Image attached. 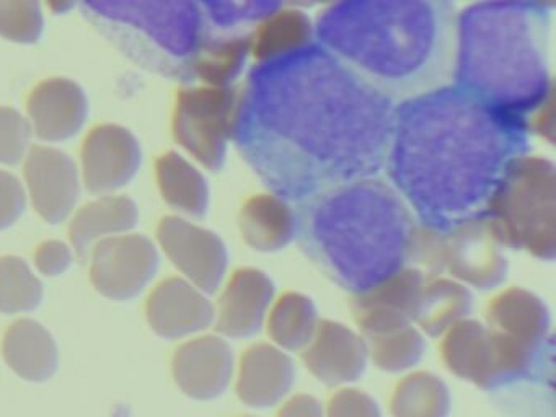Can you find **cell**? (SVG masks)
<instances>
[{
	"label": "cell",
	"mask_w": 556,
	"mask_h": 417,
	"mask_svg": "<svg viewBox=\"0 0 556 417\" xmlns=\"http://www.w3.org/2000/svg\"><path fill=\"white\" fill-rule=\"evenodd\" d=\"M396 104L317 42L250 72L233 124L243 162L289 205L386 172Z\"/></svg>",
	"instance_id": "obj_1"
},
{
	"label": "cell",
	"mask_w": 556,
	"mask_h": 417,
	"mask_svg": "<svg viewBox=\"0 0 556 417\" xmlns=\"http://www.w3.org/2000/svg\"><path fill=\"white\" fill-rule=\"evenodd\" d=\"M529 147L523 117L451 84L396 104L386 172L421 227L445 235L486 217Z\"/></svg>",
	"instance_id": "obj_2"
},
{
	"label": "cell",
	"mask_w": 556,
	"mask_h": 417,
	"mask_svg": "<svg viewBox=\"0 0 556 417\" xmlns=\"http://www.w3.org/2000/svg\"><path fill=\"white\" fill-rule=\"evenodd\" d=\"M457 18L451 0H334L314 41L399 104L454 81Z\"/></svg>",
	"instance_id": "obj_3"
},
{
	"label": "cell",
	"mask_w": 556,
	"mask_h": 417,
	"mask_svg": "<svg viewBox=\"0 0 556 417\" xmlns=\"http://www.w3.org/2000/svg\"><path fill=\"white\" fill-rule=\"evenodd\" d=\"M292 207V205H291ZM294 238L344 289H369L412 260L416 218L379 176L327 189L292 207Z\"/></svg>",
	"instance_id": "obj_4"
},
{
	"label": "cell",
	"mask_w": 556,
	"mask_h": 417,
	"mask_svg": "<svg viewBox=\"0 0 556 417\" xmlns=\"http://www.w3.org/2000/svg\"><path fill=\"white\" fill-rule=\"evenodd\" d=\"M552 13L536 0H481L458 13L454 81L523 117L552 90Z\"/></svg>",
	"instance_id": "obj_5"
},
{
	"label": "cell",
	"mask_w": 556,
	"mask_h": 417,
	"mask_svg": "<svg viewBox=\"0 0 556 417\" xmlns=\"http://www.w3.org/2000/svg\"><path fill=\"white\" fill-rule=\"evenodd\" d=\"M92 22L155 72L194 75L210 28L194 0H80Z\"/></svg>",
	"instance_id": "obj_6"
},
{
	"label": "cell",
	"mask_w": 556,
	"mask_h": 417,
	"mask_svg": "<svg viewBox=\"0 0 556 417\" xmlns=\"http://www.w3.org/2000/svg\"><path fill=\"white\" fill-rule=\"evenodd\" d=\"M442 336L441 354L445 367L455 377L484 390L527 377L545 351V348L510 338L477 319H462Z\"/></svg>",
	"instance_id": "obj_7"
},
{
	"label": "cell",
	"mask_w": 556,
	"mask_h": 417,
	"mask_svg": "<svg viewBox=\"0 0 556 417\" xmlns=\"http://www.w3.org/2000/svg\"><path fill=\"white\" fill-rule=\"evenodd\" d=\"M484 218L462 225L445 235L435 233L434 248L426 244L416 231L412 260L425 264L431 276H441L447 270L452 279L480 290L500 287L507 277L506 257L500 248L478 233Z\"/></svg>",
	"instance_id": "obj_8"
},
{
	"label": "cell",
	"mask_w": 556,
	"mask_h": 417,
	"mask_svg": "<svg viewBox=\"0 0 556 417\" xmlns=\"http://www.w3.org/2000/svg\"><path fill=\"white\" fill-rule=\"evenodd\" d=\"M90 253L93 287L113 302H129L141 295L161 267L157 247L142 235L106 238Z\"/></svg>",
	"instance_id": "obj_9"
},
{
	"label": "cell",
	"mask_w": 556,
	"mask_h": 417,
	"mask_svg": "<svg viewBox=\"0 0 556 417\" xmlns=\"http://www.w3.org/2000/svg\"><path fill=\"white\" fill-rule=\"evenodd\" d=\"M517 169V168H516ZM514 169V188L510 178L491 202L486 215L500 217L503 240L516 248H526L540 260L555 257V228H553L552 192L545 186L520 185Z\"/></svg>",
	"instance_id": "obj_10"
},
{
	"label": "cell",
	"mask_w": 556,
	"mask_h": 417,
	"mask_svg": "<svg viewBox=\"0 0 556 417\" xmlns=\"http://www.w3.org/2000/svg\"><path fill=\"white\" fill-rule=\"evenodd\" d=\"M25 191L37 214L60 225L76 211L83 175L76 160L53 146L31 147L24 160Z\"/></svg>",
	"instance_id": "obj_11"
},
{
	"label": "cell",
	"mask_w": 556,
	"mask_h": 417,
	"mask_svg": "<svg viewBox=\"0 0 556 417\" xmlns=\"http://www.w3.org/2000/svg\"><path fill=\"white\" fill-rule=\"evenodd\" d=\"M141 165V142L128 127L102 124L84 142L80 175L93 194H115L131 185Z\"/></svg>",
	"instance_id": "obj_12"
},
{
	"label": "cell",
	"mask_w": 556,
	"mask_h": 417,
	"mask_svg": "<svg viewBox=\"0 0 556 417\" xmlns=\"http://www.w3.org/2000/svg\"><path fill=\"white\" fill-rule=\"evenodd\" d=\"M425 282L422 270L405 266L354 293L353 315L364 336L386 334L415 325Z\"/></svg>",
	"instance_id": "obj_13"
},
{
	"label": "cell",
	"mask_w": 556,
	"mask_h": 417,
	"mask_svg": "<svg viewBox=\"0 0 556 417\" xmlns=\"http://www.w3.org/2000/svg\"><path fill=\"white\" fill-rule=\"evenodd\" d=\"M159 243L188 282L207 295L220 289L229 257L216 235L184 218L167 217L159 227Z\"/></svg>",
	"instance_id": "obj_14"
},
{
	"label": "cell",
	"mask_w": 556,
	"mask_h": 417,
	"mask_svg": "<svg viewBox=\"0 0 556 417\" xmlns=\"http://www.w3.org/2000/svg\"><path fill=\"white\" fill-rule=\"evenodd\" d=\"M311 374L328 387H350L366 374L369 349L363 334L343 323L320 319L314 338L302 351Z\"/></svg>",
	"instance_id": "obj_15"
},
{
	"label": "cell",
	"mask_w": 556,
	"mask_h": 417,
	"mask_svg": "<svg viewBox=\"0 0 556 417\" xmlns=\"http://www.w3.org/2000/svg\"><path fill=\"white\" fill-rule=\"evenodd\" d=\"M86 90L71 78L41 81L27 103V117L34 136L47 143H61L79 136L89 119Z\"/></svg>",
	"instance_id": "obj_16"
},
{
	"label": "cell",
	"mask_w": 556,
	"mask_h": 417,
	"mask_svg": "<svg viewBox=\"0 0 556 417\" xmlns=\"http://www.w3.org/2000/svg\"><path fill=\"white\" fill-rule=\"evenodd\" d=\"M233 377L236 357L223 336H200L185 342L175 354V381L193 400H217L229 390Z\"/></svg>",
	"instance_id": "obj_17"
},
{
	"label": "cell",
	"mask_w": 556,
	"mask_h": 417,
	"mask_svg": "<svg viewBox=\"0 0 556 417\" xmlns=\"http://www.w3.org/2000/svg\"><path fill=\"white\" fill-rule=\"evenodd\" d=\"M276 287L271 277L260 269L245 267L232 274L220 293L214 325L223 338L243 339L258 334L275 303Z\"/></svg>",
	"instance_id": "obj_18"
},
{
	"label": "cell",
	"mask_w": 556,
	"mask_h": 417,
	"mask_svg": "<svg viewBox=\"0 0 556 417\" xmlns=\"http://www.w3.org/2000/svg\"><path fill=\"white\" fill-rule=\"evenodd\" d=\"M216 306L207 293L185 277L164 280L149 296L148 319L155 334L184 339L206 331L214 325Z\"/></svg>",
	"instance_id": "obj_19"
},
{
	"label": "cell",
	"mask_w": 556,
	"mask_h": 417,
	"mask_svg": "<svg viewBox=\"0 0 556 417\" xmlns=\"http://www.w3.org/2000/svg\"><path fill=\"white\" fill-rule=\"evenodd\" d=\"M236 375L240 401L255 409H268L289 396L298 370L288 351L275 344H256L242 355Z\"/></svg>",
	"instance_id": "obj_20"
},
{
	"label": "cell",
	"mask_w": 556,
	"mask_h": 417,
	"mask_svg": "<svg viewBox=\"0 0 556 417\" xmlns=\"http://www.w3.org/2000/svg\"><path fill=\"white\" fill-rule=\"evenodd\" d=\"M486 323L497 331L536 348L552 342V315L536 293L510 287L497 293L486 308Z\"/></svg>",
	"instance_id": "obj_21"
},
{
	"label": "cell",
	"mask_w": 556,
	"mask_h": 417,
	"mask_svg": "<svg viewBox=\"0 0 556 417\" xmlns=\"http://www.w3.org/2000/svg\"><path fill=\"white\" fill-rule=\"evenodd\" d=\"M139 222V207L126 195H100L84 205L71 224V243L80 260H86L97 243L106 238L131 233Z\"/></svg>",
	"instance_id": "obj_22"
},
{
	"label": "cell",
	"mask_w": 556,
	"mask_h": 417,
	"mask_svg": "<svg viewBox=\"0 0 556 417\" xmlns=\"http://www.w3.org/2000/svg\"><path fill=\"white\" fill-rule=\"evenodd\" d=\"M4 357L9 367L31 383H43L56 375L60 351L53 334L35 319H18L5 332Z\"/></svg>",
	"instance_id": "obj_23"
},
{
	"label": "cell",
	"mask_w": 556,
	"mask_h": 417,
	"mask_svg": "<svg viewBox=\"0 0 556 417\" xmlns=\"http://www.w3.org/2000/svg\"><path fill=\"white\" fill-rule=\"evenodd\" d=\"M473 308L470 287L452 277L426 276L416 325L425 334L442 336Z\"/></svg>",
	"instance_id": "obj_24"
},
{
	"label": "cell",
	"mask_w": 556,
	"mask_h": 417,
	"mask_svg": "<svg viewBox=\"0 0 556 417\" xmlns=\"http://www.w3.org/2000/svg\"><path fill=\"white\" fill-rule=\"evenodd\" d=\"M318 323L320 316L314 300L301 292H288L275 300L265 325L273 344L282 351H304Z\"/></svg>",
	"instance_id": "obj_25"
},
{
	"label": "cell",
	"mask_w": 556,
	"mask_h": 417,
	"mask_svg": "<svg viewBox=\"0 0 556 417\" xmlns=\"http://www.w3.org/2000/svg\"><path fill=\"white\" fill-rule=\"evenodd\" d=\"M451 407L447 383L431 371L406 375L390 400L393 417H448Z\"/></svg>",
	"instance_id": "obj_26"
},
{
	"label": "cell",
	"mask_w": 556,
	"mask_h": 417,
	"mask_svg": "<svg viewBox=\"0 0 556 417\" xmlns=\"http://www.w3.org/2000/svg\"><path fill=\"white\" fill-rule=\"evenodd\" d=\"M157 181L165 201L184 212L201 217L207 207V188L203 176L177 153H167L157 162Z\"/></svg>",
	"instance_id": "obj_27"
},
{
	"label": "cell",
	"mask_w": 556,
	"mask_h": 417,
	"mask_svg": "<svg viewBox=\"0 0 556 417\" xmlns=\"http://www.w3.org/2000/svg\"><path fill=\"white\" fill-rule=\"evenodd\" d=\"M194 2L206 20L210 33L236 38L279 12L285 0H194Z\"/></svg>",
	"instance_id": "obj_28"
},
{
	"label": "cell",
	"mask_w": 556,
	"mask_h": 417,
	"mask_svg": "<svg viewBox=\"0 0 556 417\" xmlns=\"http://www.w3.org/2000/svg\"><path fill=\"white\" fill-rule=\"evenodd\" d=\"M366 341L369 362L389 374L412 370L425 355V336L415 325L386 334L367 336Z\"/></svg>",
	"instance_id": "obj_29"
},
{
	"label": "cell",
	"mask_w": 556,
	"mask_h": 417,
	"mask_svg": "<svg viewBox=\"0 0 556 417\" xmlns=\"http://www.w3.org/2000/svg\"><path fill=\"white\" fill-rule=\"evenodd\" d=\"M40 277L18 256L0 257V313L21 315L37 309L43 302Z\"/></svg>",
	"instance_id": "obj_30"
},
{
	"label": "cell",
	"mask_w": 556,
	"mask_h": 417,
	"mask_svg": "<svg viewBox=\"0 0 556 417\" xmlns=\"http://www.w3.org/2000/svg\"><path fill=\"white\" fill-rule=\"evenodd\" d=\"M247 240L255 250L275 251L294 240V214L288 202L271 195L245 215Z\"/></svg>",
	"instance_id": "obj_31"
},
{
	"label": "cell",
	"mask_w": 556,
	"mask_h": 417,
	"mask_svg": "<svg viewBox=\"0 0 556 417\" xmlns=\"http://www.w3.org/2000/svg\"><path fill=\"white\" fill-rule=\"evenodd\" d=\"M45 31L41 0H0V36L17 45H34Z\"/></svg>",
	"instance_id": "obj_32"
},
{
	"label": "cell",
	"mask_w": 556,
	"mask_h": 417,
	"mask_svg": "<svg viewBox=\"0 0 556 417\" xmlns=\"http://www.w3.org/2000/svg\"><path fill=\"white\" fill-rule=\"evenodd\" d=\"M28 117L14 108L0 106V166L24 162L34 140Z\"/></svg>",
	"instance_id": "obj_33"
},
{
	"label": "cell",
	"mask_w": 556,
	"mask_h": 417,
	"mask_svg": "<svg viewBox=\"0 0 556 417\" xmlns=\"http://www.w3.org/2000/svg\"><path fill=\"white\" fill-rule=\"evenodd\" d=\"M25 185L8 169H0V231L14 227L27 211Z\"/></svg>",
	"instance_id": "obj_34"
},
{
	"label": "cell",
	"mask_w": 556,
	"mask_h": 417,
	"mask_svg": "<svg viewBox=\"0 0 556 417\" xmlns=\"http://www.w3.org/2000/svg\"><path fill=\"white\" fill-rule=\"evenodd\" d=\"M325 417H382V410L366 391L344 387L328 401Z\"/></svg>",
	"instance_id": "obj_35"
},
{
	"label": "cell",
	"mask_w": 556,
	"mask_h": 417,
	"mask_svg": "<svg viewBox=\"0 0 556 417\" xmlns=\"http://www.w3.org/2000/svg\"><path fill=\"white\" fill-rule=\"evenodd\" d=\"M76 256L73 244L60 240L45 241L35 254V266L45 277H60L71 269Z\"/></svg>",
	"instance_id": "obj_36"
},
{
	"label": "cell",
	"mask_w": 556,
	"mask_h": 417,
	"mask_svg": "<svg viewBox=\"0 0 556 417\" xmlns=\"http://www.w3.org/2000/svg\"><path fill=\"white\" fill-rule=\"evenodd\" d=\"M278 417H325V407L312 394H295L286 401Z\"/></svg>",
	"instance_id": "obj_37"
},
{
	"label": "cell",
	"mask_w": 556,
	"mask_h": 417,
	"mask_svg": "<svg viewBox=\"0 0 556 417\" xmlns=\"http://www.w3.org/2000/svg\"><path fill=\"white\" fill-rule=\"evenodd\" d=\"M45 2L48 3V7H50L53 12L63 15V13L71 12L74 7L79 5L80 0H45Z\"/></svg>",
	"instance_id": "obj_38"
},
{
	"label": "cell",
	"mask_w": 556,
	"mask_h": 417,
	"mask_svg": "<svg viewBox=\"0 0 556 417\" xmlns=\"http://www.w3.org/2000/svg\"><path fill=\"white\" fill-rule=\"evenodd\" d=\"M245 417H252V416H245Z\"/></svg>",
	"instance_id": "obj_39"
}]
</instances>
